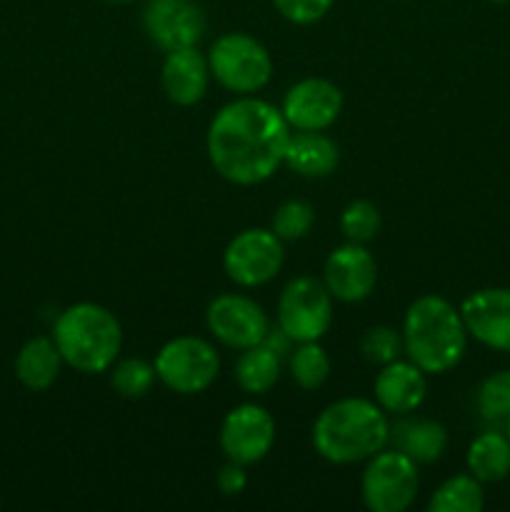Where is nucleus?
Returning a JSON list of instances; mask_svg holds the SVG:
<instances>
[{"label":"nucleus","mask_w":510,"mask_h":512,"mask_svg":"<svg viewBox=\"0 0 510 512\" xmlns=\"http://www.w3.org/2000/svg\"><path fill=\"white\" fill-rule=\"evenodd\" d=\"M205 325L210 335L225 348L245 350L263 343L270 320L265 310L248 295L223 293L210 300L205 310Z\"/></svg>","instance_id":"10"},{"label":"nucleus","mask_w":510,"mask_h":512,"mask_svg":"<svg viewBox=\"0 0 510 512\" xmlns=\"http://www.w3.org/2000/svg\"><path fill=\"white\" fill-rule=\"evenodd\" d=\"M465 465L473 478L480 483H500L510 475V440L508 435L495 433H480L478 438L470 443L468 455H465Z\"/></svg>","instance_id":"21"},{"label":"nucleus","mask_w":510,"mask_h":512,"mask_svg":"<svg viewBox=\"0 0 510 512\" xmlns=\"http://www.w3.org/2000/svg\"><path fill=\"white\" fill-rule=\"evenodd\" d=\"M210 65L208 55L200 53L198 48H180L165 53L163 68H160V85L170 103L188 105L200 103L208 93L210 83Z\"/></svg>","instance_id":"16"},{"label":"nucleus","mask_w":510,"mask_h":512,"mask_svg":"<svg viewBox=\"0 0 510 512\" xmlns=\"http://www.w3.org/2000/svg\"><path fill=\"white\" fill-rule=\"evenodd\" d=\"M155 380H158L155 365H150L143 358L115 360L113 368H110V385H113V390L120 398H145L153 390Z\"/></svg>","instance_id":"25"},{"label":"nucleus","mask_w":510,"mask_h":512,"mask_svg":"<svg viewBox=\"0 0 510 512\" xmlns=\"http://www.w3.org/2000/svg\"><path fill=\"white\" fill-rule=\"evenodd\" d=\"M263 345L265 348L273 350V353L283 360L285 355H290V345H293V340L283 333V328H280V325H270L268 333H265V338H263Z\"/></svg>","instance_id":"32"},{"label":"nucleus","mask_w":510,"mask_h":512,"mask_svg":"<svg viewBox=\"0 0 510 512\" xmlns=\"http://www.w3.org/2000/svg\"><path fill=\"white\" fill-rule=\"evenodd\" d=\"M360 495L373 512H405L418 498V463L398 448H383L365 460Z\"/></svg>","instance_id":"6"},{"label":"nucleus","mask_w":510,"mask_h":512,"mask_svg":"<svg viewBox=\"0 0 510 512\" xmlns=\"http://www.w3.org/2000/svg\"><path fill=\"white\" fill-rule=\"evenodd\" d=\"M460 308L440 295H420L403 320V350L425 375H443L463 360L468 350Z\"/></svg>","instance_id":"3"},{"label":"nucleus","mask_w":510,"mask_h":512,"mask_svg":"<svg viewBox=\"0 0 510 512\" xmlns=\"http://www.w3.org/2000/svg\"><path fill=\"white\" fill-rule=\"evenodd\" d=\"M485 508L483 483L470 473L445 480L428 500L430 512H480Z\"/></svg>","instance_id":"23"},{"label":"nucleus","mask_w":510,"mask_h":512,"mask_svg":"<svg viewBox=\"0 0 510 512\" xmlns=\"http://www.w3.org/2000/svg\"><path fill=\"white\" fill-rule=\"evenodd\" d=\"M273 5L293 25H313L333 8V0H273Z\"/></svg>","instance_id":"30"},{"label":"nucleus","mask_w":510,"mask_h":512,"mask_svg":"<svg viewBox=\"0 0 510 512\" xmlns=\"http://www.w3.org/2000/svg\"><path fill=\"white\" fill-rule=\"evenodd\" d=\"M358 348H360V355H363L368 363L380 365V368H383V365L393 363V360H398L400 355L405 353L403 333L388 328V325H373V328H368L363 335H360Z\"/></svg>","instance_id":"27"},{"label":"nucleus","mask_w":510,"mask_h":512,"mask_svg":"<svg viewBox=\"0 0 510 512\" xmlns=\"http://www.w3.org/2000/svg\"><path fill=\"white\" fill-rule=\"evenodd\" d=\"M375 403L393 415H408L423 405L428 393L425 373L413 360H393L383 365L373 385Z\"/></svg>","instance_id":"17"},{"label":"nucleus","mask_w":510,"mask_h":512,"mask_svg":"<svg viewBox=\"0 0 510 512\" xmlns=\"http://www.w3.org/2000/svg\"><path fill=\"white\" fill-rule=\"evenodd\" d=\"M323 283L340 303H360L370 298L378 283V263L360 243H345L330 250L323 268Z\"/></svg>","instance_id":"13"},{"label":"nucleus","mask_w":510,"mask_h":512,"mask_svg":"<svg viewBox=\"0 0 510 512\" xmlns=\"http://www.w3.org/2000/svg\"><path fill=\"white\" fill-rule=\"evenodd\" d=\"M393 448L403 450L418 465H430L443 458L448 448V430L438 420L428 418H403L390 425Z\"/></svg>","instance_id":"19"},{"label":"nucleus","mask_w":510,"mask_h":512,"mask_svg":"<svg viewBox=\"0 0 510 512\" xmlns=\"http://www.w3.org/2000/svg\"><path fill=\"white\" fill-rule=\"evenodd\" d=\"M278 325L293 343L320 340L333 325V295L325 283L300 275L283 288L278 298Z\"/></svg>","instance_id":"8"},{"label":"nucleus","mask_w":510,"mask_h":512,"mask_svg":"<svg viewBox=\"0 0 510 512\" xmlns=\"http://www.w3.org/2000/svg\"><path fill=\"white\" fill-rule=\"evenodd\" d=\"M488 3H510V0H488Z\"/></svg>","instance_id":"34"},{"label":"nucleus","mask_w":510,"mask_h":512,"mask_svg":"<svg viewBox=\"0 0 510 512\" xmlns=\"http://www.w3.org/2000/svg\"><path fill=\"white\" fill-rule=\"evenodd\" d=\"M60 368H63V355L53 338L35 335L20 348L15 358V378L33 393H43L58 380Z\"/></svg>","instance_id":"20"},{"label":"nucleus","mask_w":510,"mask_h":512,"mask_svg":"<svg viewBox=\"0 0 510 512\" xmlns=\"http://www.w3.org/2000/svg\"><path fill=\"white\" fill-rule=\"evenodd\" d=\"M478 410L488 420L510 418V370H498L480 383Z\"/></svg>","instance_id":"29"},{"label":"nucleus","mask_w":510,"mask_h":512,"mask_svg":"<svg viewBox=\"0 0 510 512\" xmlns=\"http://www.w3.org/2000/svg\"><path fill=\"white\" fill-rule=\"evenodd\" d=\"M280 110L290 130H328L343 110V93L325 78H305L285 93Z\"/></svg>","instance_id":"14"},{"label":"nucleus","mask_w":510,"mask_h":512,"mask_svg":"<svg viewBox=\"0 0 510 512\" xmlns=\"http://www.w3.org/2000/svg\"><path fill=\"white\" fill-rule=\"evenodd\" d=\"M153 365L165 388L178 395H198L205 393L218 378L220 355L208 340L178 335L158 350Z\"/></svg>","instance_id":"7"},{"label":"nucleus","mask_w":510,"mask_h":512,"mask_svg":"<svg viewBox=\"0 0 510 512\" xmlns=\"http://www.w3.org/2000/svg\"><path fill=\"white\" fill-rule=\"evenodd\" d=\"M275 420L263 405L243 403L228 410L220 423V450L240 465H255L273 450Z\"/></svg>","instance_id":"11"},{"label":"nucleus","mask_w":510,"mask_h":512,"mask_svg":"<svg viewBox=\"0 0 510 512\" xmlns=\"http://www.w3.org/2000/svg\"><path fill=\"white\" fill-rule=\"evenodd\" d=\"M465 330L480 345L510 353V288H480L460 303Z\"/></svg>","instance_id":"15"},{"label":"nucleus","mask_w":510,"mask_h":512,"mask_svg":"<svg viewBox=\"0 0 510 512\" xmlns=\"http://www.w3.org/2000/svg\"><path fill=\"white\" fill-rule=\"evenodd\" d=\"M380 225H383L380 210L375 208V203L363 198L345 205L343 215H340V230H343L345 240H350V243H370V240L378 238Z\"/></svg>","instance_id":"26"},{"label":"nucleus","mask_w":510,"mask_h":512,"mask_svg":"<svg viewBox=\"0 0 510 512\" xmlns=\"http://www.w3.org/2000/svg\"><path fill=\"white\" fill-rule=\"evenodd\" d=\"M290 133L283 110L268 100L240 95L210 120L205 148L220 178L235 185H258L283 165Z\"/></svg>","instance_id":"1"},{"label":"nucleus","mask_w":510,"mask_h":512,"mask_svg":"<svg viewBox=\"0 0 510 512\" xmlns=\"http://www.w3.org/2000/svg\"><path fill=\"white\" fill-rule=\"evenodd\" d=\"M285 260L283 240L265 228H248L235 235L223 253V270L240 288H258L280 273Z\"/></svg>","instance_id":"9"},{"label":"nucleus","mask_w":510,"mask_h":512,"mask_svg":"<svg viewBox=\"0 0 510 512\" xmlns=\"http://www.w3.org/2000/svg\"><path fill=\"white\" fill-rule=\"evenodd\" d=\"M108 3H118L120 5V3H133V0H108Z\"/></svg>","instance_id":"33"},{"label":"nucleus","mask_w":510,"mask_h":512,"mask_svg":"<svg viewBox=\"0 0 510 512\" xmlns=\"http://www.w3.org/2000/svg\"><path fill=\"white\" fill-rule=\"evenodd\" d=\"M215 483H218V490L223 495H240L245 488H248V473H245V465L228 460V463L218 470Z\"/></svg>","instance_id":"31"},{"label":"nucleus","mask_w":510,"mask_h":512,"mask_svg":"<svg viewBox=\"0 0 510 512\" xmlns=\"http://www.w3.org/2000/svg\"><path fill=\"white\" fill-rule=\"evenodd\" d=\"M288 370L298 388L318 390L330 378V358L318 340L298 343L288 358Z\"/></svg>","instance_id":"24"},{"label":"nucleus","mask_w":510,"mask_h":512,"mask_svg":"<svg viewBox=\"0 0 510 512\" xmlns=\"http://www.w3.org/2000/svg\"><path fill=\"white\" fill-rule=\"evenodd\" d=\"M505 435H508V440H510V418H508V433H505Z\"/></svg>","instance_id":"35"},{"label":"nucleus","mask_w":510,"mask_h":512,"mask_svg":"<svg viewBox=\"0 0 510 512\" xmlns=\"http://www.w3.org/2000/svg\"><path fill=\"white\" fill-rule=\"evenodd\" d=\"M315 225V210L313 205L305 203V200H288V203L280 205L273 215V233L278 235L283 243H295V240H303L305 235L313 230Z\"/></svg>","instance_id":"28"},{"label":"nucleus","mask_w":510,"mask_h":512,"mask_svg":"<svg viewBox=\"0 0 510 512\" xmlns=\"http://www.w3.org/2000/svg\"><path fill=\"white\" fill-rule=\"evenodd\" d=\"M53 340L63 363L85 375L108 373L123 348V328L115 313L98 303H75L58 315Z\"/></svg>","instance_id":"4"},{"label":"nucleus","mask_w":510,"mask_h":512,"mask_svg":"<svg viewBox=\"0 0 510 512\" xmlns=\"http://www.w3.org/2000/svg\"><path fill=\"white\" fill-rule=\"evenodd\" d=\"M143 25L148 38L170 53L198 45L205 33V13L198 0H148Z\"/></svg>","instance_id":"12"},{"label":"nucleus","mask_w":510,"mask_h":512,"mask_svg":"<svg viewBox=\"0 0 510 512\" xmlns=\"http://www.w3.org/2000/svg\"><path fill=\"white\" fill-rule=\"evenodd\" d=\"M233 378L243 393L265 395L280 380V358L273 350L265 348L263 343L240 350V358L235 360Z\"/></svg>","instance_id":"22"},{"label":"nucleus","mask_w":510,"mask_h":512,"mask_svg":"<svg viewBox=\"0 0 510 512\" xmlns=\"http://www.w3.org/2000/svg\"><path fill=\"white\" fill-rule=\"evenodd\" d=\"M210 75L235 95H253L273 78V58L258 38L225 33L208 50Z\"/></svg>","instance_id":"5"},{"label":"nucleus","mask_w":510,"mask_h":512,"mask_svg":"<svg viewBox=\"0 0 510 512\" xmlns=\"http://www.w3.org/2000/svg\"><path fill=\"white\" fill-rule=\"evenodd\" d=\"M388 443V413L375 400H335L313 423L315 453L333 465L363 463Z\"/></svg>","instance_id":"2"},{"label":"nucleus","mask_w":510,"mask_h":512,"mask_svg":"<svg viewBox=\"0 0 510 512\" xmlns=\"http://www.w3.org/2000/svg\"><path fill=\"white\" fill-rule=\"evenodd\" d=\"M340 163V148L323 130H295L290 133L283 165L303 178H325L335 173Z\"/></svg>","instance_id":"18"}]
</instances>
